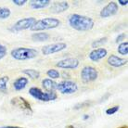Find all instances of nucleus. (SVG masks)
I'll return each mask as SVG.
<instances>
[{
	"mask_svg": "<svg viewBox=\"0 0 128 128\" xmlns=\"http://www.w3.org/2000/svg\"><path fill=\"white\" fill-rule=\"evenodd\" d=\"M68 22L72 29L79 32H86L93 29L95 22L92 18L80 14H70L68 18Z\"/></svg>",
	"mask_w": 128,
	"mask_h": 128,
	"instance_id": "f257e3e1",
	"label": "nucleus"
},
{
	"mask_svg": "<svg viewBox=\"0 0 128 128\" xmlns=\"http://www.w3.org/2000/svg\"><path fill=\"white\" fill-rule=\"evenodd\" d=\"M60 25V20L56 18H44L38 20L34 22V24L31 27V31L32 32H39V31H46L57 28Z\"/></svg>",
	"mask_w": 128,
	"mask_h": 128,
	"instance_id": "f03ea898",
	"label": "nucleus"
},
{
	"mask_svg": "<svg viewBox=\"0 0 128 128\" xmlns=\"http://www.w3.org/2000/svg\"><path fill=\"white\" fill-rule=\"evenodd\" d=\"M10 55L14 60H27L36 58L38 56V51L34 48H17L11 50Z\"/></svg>",
	"mask_w": 128,
	"mask_h": 128,
	"instance_id": "7ed1b4c3",
	"label": "nucleus"
},
{
	"mask_svg": "<svg viewBox=\"0 0 128 128\" xmlns=\"http://www.w3.org/2000/svg\"><path fill=\"white\" fill-rule=\"evenodd\" d=\"M29 94L34 98L40 100V101H44V102L53 101L58 98V95L56 92H43L40 88L34 86L30 88Z\"/></svg>",
	"mask_w": 128,
	"mask_h": 128,
	"instance_id": "20e7f679",
	"label": "nucleus"
},
{
	"mask_svg": "<svg viewBox=\"0 0 128 128\" xmlns=\"http://www.w3.org/2000/svg\"><path fill=\"white\" fill-rule=\"evenodd\" d=\"M98 76V72L96 68L92 66H86L81 70V79L83 83H90L93 81L96 80Z\"/></svg>",
	"mask_w": 128,
	"mask_h": 128,
	"instance_id": "39448f33",
	"label": "nucleus"
},
{
	"mask_svg": "<svg viewBox=\"0 0 128 128\" xmlns=\"http://www.w3.org/2000/svg\"><path fill=\"white\" fill-rule=\"evenodd\" d=\"M35 22H36V20L34 17H29V18H24V19L19 20L10 28V31H12L13 32H20V31H23V30L31 29V27L34 24Z\"/></svg>",
	"mask_w": 128,
	"mask_h": 128,
	"instance_id": "423d86ee",
	"label": "nucleus"
},
{
	"mask_svg": "<svg viewBox=\"0 0 128 128\" xmlns=\"http://www.w3.org/2000/svg\"><path fill=\"white\" fill-rule=\"evenodd\" d=\"M77 90H78V86L72 81H62L60 83H58L57 91L60 92L61 94L70 95L77 92Z\"/></svg>",
	"mask_w": 128,
	"mask_h": 128,
	"instance_id": "0eeeda50",
	"label": "nucleus"
},
{
	"mask_svg": "<svg viewBox=\"0 0 128 128\" xmlns=\"http://www.w3.org/2000/svg\"><path fill=\"white\" fill-rule=\"evenodd\" d=\"M67 48V44L63 43V42H60V43H55V44H50V45H46L42 48V53L43 55H50L54 54V53H58L60 52L64 49Z\"/></svg>",
	"mask_w": 128,
	"mask_h": 128,
	"instance_id": "6e6552de",
	"label": "nucleus"
},
{
	"mask_svg": "<svg viewBox=\"0 0 128 128\" xmlns=\"http://www.w3.org/2000/svg\"><path fill=\"white\" fill-rule=\"evenodd\" d=\"M10 103L12 104L13 106H16L19 109H20L23 112H27L28 114H32L34 110H32V107H31V104H30L27 100H26L22 96H15L11 99Z\"/></svg>",
	"mask_w": 128,
	"mask_h": 128,
	"instance_id": "1a4fd4ad",
	"label": "nucleus"
},
{
	"mask_svg": "<svg viewBox=\"0 0 128 128\" xmlns=\"http://www.w3.org/2000/svg\"><path fill=\"white\" fill-rule=\"evenodd\" d=\"M119 10V6L118 4L114 2V1H112L110 2L107 6H105L102 10H100L99 12V16L101 18H109V17L114 16L115 14L118 13Z\"/></svg>",
	"mask_w": 128,
	"mask_h": 128,
	"instance_id": "9d476101",
	"label": "nucleus"
},
{
	"mask_svg": "<svg viewBox=\"0 0 128 128\" xmlns=\"http://www.w3.org/2000/svg\"><path fill=\"white\" fill-rule=\"evenodd\" d=\"M79 60L75 58H64V60H61L58 61L56 63V66L60 69H76L78 66H79Z\"/></svg>",
	"mask_w": 128,
	"mask_h": 128,
	"instance_id": "9b49d317",
	"label": "nucleus"
},
{
	"mask_svg": "<svg viewBox=\"0 0 128 128\" xmlns=\"http://www.w3.org/2000/svg\"><path fill=\"white\" fill-rule=\"evenodd\" d=\"M107 55H108V51H107L106 48H95L90 52L89 55H88V58H89L90 60L94 61V62H98V60L105 58Z\"/></svg>",
	"mask_w": 128,
	"mask_h": 128,
	"instance_id": "f8f14e48",
	"label": "nucleus"
},
{
	"mask_svg": "<svg viewBox=\"0 0 128 128\" xmlns=\"http://www.w3.org/2000/svg\"><path fill=\"white\" fill-rule=\"evenodd\" d=\"M69 3L67 1H56L51 5L50 11L54 14H58L62 13L69 8Z\"/></svg>",
	"mask_w": 128,
	"mask_h": 128,
	"instance_id": "ddd939ff",
	"label": "nucleus"
},
{
	"mask_svg": "<svg viewBox=\"0 0 128 128\" xmlns=\"http://www.w3.org/2000/svg\"><path fill=\"white\" fill-rule=\"evenodd\" d=\"M108 64L110 65L112 67L114 68H119V67H122L127 64V60H125L124 58H121V57H118L116 55H110L109 58H108V60H107Z\"/></svg>",
	"mask_w": 128,
	"mask_h": 128,
	"instance_id": "4468645a",
	"label": "nucleus"
},
{
	"mask_svg": "<svg viewBox=\"0 0 128 128\" xmlns=\"http://www.w3.org/2000/svg\"><path fill=\"white\" fill-rule=\"evenodd\" d=\"M51 4L50 0H32L30 1V6L32 10H42L48 8Z\"/></svg>",
	"mask_w": 128,
	"mask_h": 128,
	"instance_id": "2eb2a0df",
	"label": "nucleus"
},
{
	"mask_svg": "<svg viewBox=\"0 0 128 128\" xmlns=\"http://www.w3.org/2000/svg\"><path fill=\"white\" fill-rule=\"evenodd\" d=\"M28 78H26V77H19V78H17L16 80L14 81V83H13V87H14V89L16 90V91H22L27 86V84H28Z\"/></svg>",
	"mask_w": 128,
	"mask_h": 128,
	"instance_id": "dca6fc26",
	"label": "nucleus"
},
{
	"mask_svg": "<svg viewBox=\"0 0 128 128\" xmlns=\"http://www.w3.org/2000/svg\"><path fill=\"white\" fill-rule=\"evenodd\" d=\"M42 86L45 88L48 92H55L57 91V86H58V83H56L55 81L49 78H46L42 81Z\"/></svg>",
	"mask_w": 128,
	"mask_h": 128,
	"instance_id": "f3484780",
	"label": "nucleus"
},
{
	"mask_svg": "<svg viewBox=\"0 0 128 128\" xmlns=\"http://www.w3.org/2000/svg\"><path fill=\"white\" fill-rule=\"evenodd\" d=\"M32 39L35 42H45L49 39V34L46 32H34L32 34Z\"/></svg>",
	"mask_w": 128,
	"mask_h": 128,
	"instance_id": "a211bd4d",
	"label": "nucleus"
},
{
	"mask_svg": "<svg viewBox=\"0 0 128 128\" xmlns=\"http://www.w3.org/2000/svg\"><path fill=\"white\" fill-rule=\"evenodd\" d=\"M22 74H24L25 75L31 78V79H38L40 77V72L37 70H34V69H24L22 70Z\"/></svg>",
	"mask_w": 128,
	"mask_h": 128,
	"instance_id": "6ab92c4d",
	"label": "nucleus"
},
{
	"mask_svg": "<svg viewBox=\"0 0 128 128\" xmlns=\"http://www.w3.org/2000/svg\"><path fill=\"white\" fill-rule=\"evenodd\" d=\"M117 51L120 55L126 56L128 54V42L125 41L120 43V45L118 46V48H117Z\"/></svg>",
	"mask_w": 128,
	"mask_h": 128,
	"instance_id": "aec40b11",
	"label": "nucleus"
},
{
	"mask_svg": "<svg viewBox=\"0 0 128 128\" xmlns=\"http://www.w3.org/2000/svg\"><path fill=\"white\" fill-rule=\"evenodd\" d=\"M10 81V77L8 76H2L0 77V91L6 93L8 90V83Z\"/></svg>",
	"mask_w": 128,
	"mask_h": 128,
	"instance_id": "412c9836",
	"label": "nucleus"
},
{
	"mask_svg": "<svg viewBox=\"0 0 128 128\" xmlns=\"http://www.w3.org/2000/svg\"><path fill=\"white\" fill-rule=\"evenodd\" d=\"M11 15V10L8 8L0 6V20H6Z\"/></svg>",
	"mask_w": 128,
	"mask_h": 128,
	"instance_id": "4be33fe9",
	"label": "nucleus"
},
{
	"mask_svg": "<svg viewBox=\"0 0 128 128\" xmlns=\"http://www.w3.org/2000/svg\"><path fill=\"white\" fill-rule=\"evenodd\" d=\"M108 41V38L107 37H103V38H100V39H98V40H95V41L92 42V44H91V46L94 48H100L101 46H103L104 44H106Z\"/></svg>",
	"mask_w": 128,
	"mask_h": 128,
	"instance_id": "5701e85b",
	"label": "nucleus"
},
{
	"mask_svg": "<svg viewBox=\"0 0 128 128\" xmlns=\"http://www.w3.org/2000/svg\"><path fill=\"white\" fill-rule=\"evenodd\" d=\"M46 75L49 77V79H58L60 78V74L58 72V70H55V69H49V70L46 72Z\"/></svg>",
	"mask_w": 128,
	"mask_h": 128,
	"instance_id": "b1692460",
	"label": "nucleus"
},
{
	"mask_svg": "<svg viewBox=\"0 0 128 128\" xmlns=\"http://www.w3.org/2000/svg\"><path fill=\"white\" fill-rule=\"evenodd\" d=\"M91 104H92V101H91V100H86V101H83V102H80V103H78V104H76V105L74 107V110L84 109V108L89 107Z\"/></svg>",
	"mask_w": 128,
	"mask_h": 128,
	"instance_id": "393cba45",
	"label": "nucleus"
},
{
	"mask_svg": "<svg viewBox=\"0 0 128 128\" xmlns=\"http://www.w3.org/2000/svg\"><path fill=\"white\" fill-rule=\"evenodd\" d=\"M120 110V106H113V107H110L109 109L106 110V114L107 115H113L114 113L118 112Z\"/></svg>",
	"mask_w": 128,
	"mask_h": 128,
	"instance_id": "a878e982",
	"label": "nucleus"
},
{
	"mask_svg": "<svg viewBox=\"0 0 128 128\" xmlns=\"http://www.w3.org/2000/svg\"><path fill=\"white\" fill-rule=\"evenodd\" d=\"M6 52H8V49H6V46L2 44H0V60H2L6 56Z\"/></svg>",
	"mask_w": 128,
	"mask_h": 128,
	"instance_id": "bb28decb",
	"label": "nucleus"
},
{
	"mask_svg": "<svg viewBox=\"0 0 128 128\" xmlns=\"http://www.w3.org/2000/svg\"><path fill=\"white\" fill-rule=\"evenodd\" d=\"M12 3L18 6H24L27 3V1L26 0H12Z\"/></svg>",
	"mask_w": 128,
	"mask_h": 128,
	"instance_id": "cd10ccee",
	"label": "nucleus"
},
{
	"mask_svg": "<svg viewBox=\"0 0 128 128\" xmlns=\"http://www.w3.org/2000/svg\"><path fill=\"white\" fill-rule=\"evenodd\" d=\"M125 34H120L116 37V40H115V43H122V42H124V38H125Z\"/></svg>",
	"mask_w": 128,
	"mask_h": 128,
	"instance_id": "c85d7f7f",
	"label": "nucleus"
},
{
	"mask_svg": "<svg viewBox=\"0 0 128 128\" xmlns=\"http://www.w3.org/2000/svg\"><path fill=\"white\" fill-rule=\"evenodd\" d=\"M118 5H121V6H126L128 4V1L127 0H118Z\"/></svg>",
	"mask_w": 128,
	"mask_h": 128,
	"instance_id": "c756f323",
	"label": "nucleus"
},
{
	"mask_svg": "<svg viewBox=\"0 0 128 128\" xmlns=\"http://www.w3.org/2000/svg\"><path fill=\"white\" fill-rule=\"evenodd\" d=\"M0 128H22L20 126H13V125H8V126H3V127H0Z\"/></svg>",
	"mask_w": 128,
	"mask_h": 128,
	"instance_id": "7c9ffc66",
	"label": "nucleus"
},
{
	"mask_svg": "<svg viewBox=\"0 0 128 128\" xmlns=\"http://www.w3.org/2000/svg\"><path fill=\"white\" fill-rule=\"evenodd\" d=\"M65 128H75L74 126V125H72V124H69V125H67V126H66V127Z\"/></svg>",
	"mask_w": 128,
	"mask_h": 128,
	"instance_id": "2f4dec72",
	"label": "nucleus"
},
{
	"mask_svg": "<svg viewBox=\"0 0 128 128\" xmlns=\"http://www.w3.org/2000/svg\"><path fill=\"white\" fill-rule=\"evenodd\" d=\"M118 128H128V126L125 124V125H122V126H120V127H118Z\"/></svg>",
	"mask_w": 128,
	"mask_h": 128,
	"instance_id": "473e14b6",
	"label": "nucleus"
},
{
	"mask_svg": "<svg viewBox=\"0 0 128 128\" xmlns=\"http://www.w3.org/2000/svg\"><path fill=\"white\" fill-rule=\"evenodd\" d=\"M88 118H89V116H88V115H84V120H86V119H88Z\"/></svg>",
	"mask_w": 128,
	"mask_h": 128,
	"instance_id": "72a5a7b5",
	"label": "nucleus"
}]
</instances>
